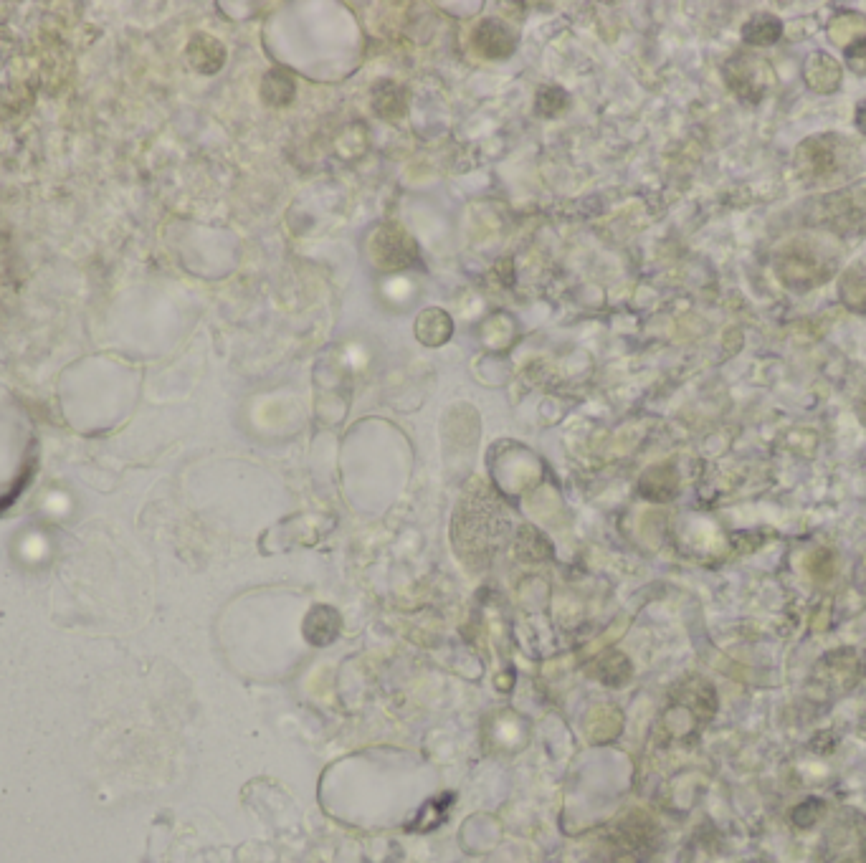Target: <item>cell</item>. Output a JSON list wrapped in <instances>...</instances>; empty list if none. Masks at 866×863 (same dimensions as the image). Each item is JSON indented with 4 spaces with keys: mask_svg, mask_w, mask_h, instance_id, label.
I'll return each mask as SVG.
<instances>
[{
    "mask_svg": "<svg viewBox=\"0 0 866 863\" xmlns=\"http://www.w3.org/2000/svg\"><path fill=\"white\" fill-rule=\"evenodd\" d=\"M773 269L788 289L808 292L836 274L839 256L816 238H793L775 251Z\"/></svg>",
    "mask_w": 866,
    "mask_h": 863,
    "instance_id": "obj_1",
    "label": "cell"
},
{
    "mask_svg": "<svg viewBox=\"0 0 866 863\" xmlns=\"http://www.w3.org/2000/svg\"><path fill=\"white\" fill-rule=\"evenodd\" d=\"M793 168L803 183L826 185L854 173L859 168V155L849 140L829 132L803 140L793 155Z\"/></svg>",
    "mask_w": 866,
    "mask_h": 863,
    "instance_id": "obj_2",
    "label": "cell"
},
{
    "mask_svg": "<svg viewBox=\"0 0 866 863\" xmlns=\"http://www.w3.org/2000/svg\"><path fill=\"white\" fill-rule=\"evenodd\" d=\"M808 226L823 228L844 238L866 236V180L836 193L821 195L803 205Z\"/></svg>",
    "mask_w": 866,
    "mask_h": 863,
    "instance_id": "obj_3",
    "label": "cell"
},
{
    "mask_svg": "<svg viewBox=\"0 0 866 863\" xmlns=\"http://www.w3.org/2000/svg\"><path fill=\"white\" fill-rule=\"evenodd\" d=\"M725 79L737 97L750 99V102H760V99L773 92L775 87L773 66L758 54L735 56V59L725 66Z\"/></svg>",
    "mask_w": 866,
    "mask_h": 863,
    "instance_id": "obj_4",
    "label": "cell"
},
{
    "mask_svg": "<svg viewBox=\"0 0 866 863\" xmlns=\"http://www.w3.org/2000/svg\"><path fill=\"white\" fill-rule=\"evenodd\" d=\"M803 76H806V84L816 94H834L841 87V64L829 54H816L806 61L803 66Z\"/></svg>",
    "mask_w": 866,
    "mask_h": 863,
    "instance_id": "obj_5",
    "label": "cell"
},
{
    "mask_svg": "<svg viewBox=\"0 0 866 863\" xmlns=\"http://www.w3.org/2000/svg\"><path fill=\"white\" fill-rule=\"evenodd\" d=\"M780 36H783V21L773 13H755L742 26V38L750 46H773Z\"/></svg>",
    "mask_w": 866,
    "mask_h": 863,
    "instance_id": "obj_6",
    "label": "cell"
},
{
    "mask_svg": "<svg viewBox=\"0 0 866 863\" xmlns=\"http://www.w3.org/2000/svg\"><path fill=\"white\" fill-rule=\"evenodd\" d=\"M829 38L839 49H851L866 38V16L861 13H841L829 23Z\"/></svg>",
    "mask_w": 866,
    "mask_h": 863,
    "instance_id": "obj_7",
    "label": "cell"
},
{
    "mask_svg": "<svg viewBox=\"0 0 866 863\" xmlns=\"http://www.w3.org/2000/svg\"><path fill=\"white\" fill-rule=\"evenodd\" d=\"M841 297L854 312H866V264H856L841 279Z\"/></svg>",
    "mask_w": 866,
    "mask_h": 863,
    "instance_id": "obj_8",
    "label": "cell"
},
{
    "mask_svg": "<svg viewBox=\"0 0 866 863\" xmlns=\"http://www.w3.org/2000/svg\"><path fill=\"white\" fill-rule=\"evenodd\" d=\"M269 92L284 94V99L289 102V99H292V94H294V81L289 79L284 71H269V76L264 79V97Z\"/></svg>",
    "mask_w": 866,
    "mask_h": 863,
    "instance_id": "obj_9",
    "label": "cell"
},
{
    "mask_svg": "<svg viewBox=\"0 0 866 863\" xmlns=\"http://www.w3.org/2000/svg\"><path fill=\"white\" fill-rule=\"evenodd\" d=\"M846 61H849V69L854 74L866 76V38L856 46H851V49H846Z\"/></svg>",
    "mask_w": 866,
    "mask_h": 863,
    "instance_id": "obj_10",
    "label": "cell"
},
{
    "mask_svg": "<svg viewBox=\"0 0 866 863\" xmlns=\"http://www.w3.org/2000/svg\"><path fill=\"white\" fill-rule=\"evenodd\" d=\"M856 127H859L861 135H866V102L856 107Z\"/></svg>",
    "mask_w": 866,
    "mask_h": 863,
    "instance_id": "obj_11",
    "label": "cell"
}]
</instances>
